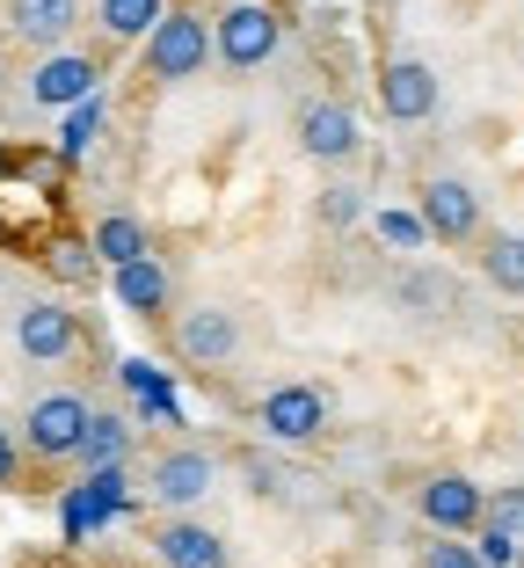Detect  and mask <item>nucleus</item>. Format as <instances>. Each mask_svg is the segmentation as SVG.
Returning <instances> with one entry per match:
<instances>
[{
    "instance_id": "nucleus-23",
    "label": "nucleus",
    "mask_w": 524,
    "mask_h": 568,
    "mask_svg": "<svg viewBox=\"0 0 524 568\" xmlns=\"http://www.w3.org/2000/svg\"><path fill=\"white\" fill-rule=\"evenodd\" d=\"M489 525H495V532H510V539L524 547V481L489 488Z\"/></svg>"
},
{
    "instance_id": "nucleus-18",
    "label": "nucleus",
    "mask_w": 524,
    "mask_h": 568,
    "mask_svg": "<svg viewBox=\"0 0 524 568\" xmlns=\"http://www.w3.org/2000/svg\"><path fill=\"white\" fill-rule=\"evenodd\" d=\"M44 270L66 284V292L102 284V255H95V241H88V234H51V241H44Z\"/></svg>"
},
{
    "instance_id": "nucleus-16",
    "label": "nucleus",
    "mask_w": 524,
    "mask_h": 568,
    "mask_svg": "<svg viewBox=\"0 0 524 568\" xmlns=\"http://www.w3.org/2000/svg\"><path fill=\"white\" fill-rule=\"evenodd\" d=\"M168 8L175 0H88V30L102 37V51H132V44H146V37L161 30Z\"/></svg>"
},
{
    "instance_id": "nucleus-12",
    "label": "nucleus",
    "mask_w": 524,
    "mask_h": 568,
    "mask_svg": "<svg viewBox=\"0 0 524 568\" xmlns=\"http://www.w3.org/2000/svg\"><path fill=\"white\" fill-rule=\"evenodd\" d=\"M81 314H73L66 300H30L16 306V351L30 357V365H66V357H81Z\"/></svg>"
},
{
    "instance_id": "nucleus-21",
    "label": "nucleus",
    "mask_w": 524,
    "mask_h": 568,
    "mask_svg": "<svg viewBox=\"0 0 524 568\" xmlns=\"http://www.w3.org/2000/svg\"><path fill=\"white\" fill-rule=\"evenodd\" d=\"M314 219H321V226H357V219H364V190L350 183V175H328L321 183V197H314Z\"/></svg>"
},
{
    "instance_id": "nucleus-24",
    "label": "nucleus",
    "mask_w": 524,
    "mask_h": 568,
    "mask_svg": "<svg viewBox=\"0 0 524 568\" xmlns=\"http://www.w3.org/2000/svg\"><path fill=\"white\" fill-rule=\"evenodd\" d=\"M102 124H110V110H102V102H81V110L66 118V139H59V153H66V161H81V153L95 146Z\"/></svg>"
},
{
    "instance_id": "nucleus-4",
    "label": "nucleus",
    "mask_w": 524,
    "mask_h": 568,
    "mask_svg": "<svg viewBox=\"0 0 524 568\" xmlns=\"http://www.w3.org/2000/svg\"><path fill=\"white\" fill-rule=\"evenodd\" d=\"M138 59H146V81H161V88L197 81V73L212 67V16H197V8H168L161 30L138 44Z\"/></svg>"
},
{
    "instance_id": "nucleus-3",
    "label": "nucleus",
    "mask_w": 524,
    "mask_h": 568,
    "mask_svg": "<svg viewBox=\"0 0 524 568\" xmlns=\"http://www.w3.org/2000/svg\"><path fill=\"white\" fill-rule=\"evenodd\" d=\"M277 44H285V16H277L270 0H226L219 22H212V59H219L226 73L270 67Z\"/></svg>"
},
{
    "instance_id": "nucleus-9",
    "label": "nucleus",
    "mask_w": 524,
    "mask_h": 568,
    "mask_svg": "<svg viewBox=\"0 0 524 568\" xmlns=\"http://www.w3.org/2000/svg\"><path fill=\"white\" fill-rule=\"evenodd\" d=\"M219 488V459L204 445H161L146 467V496L168 510V518H183V510H197L204 496Z\"/></svg>"
},
{
    "instance_id": "nucleus-2",
    "label": "nucleus",
    "mask_w": 524,
    "mask_h": 568,
    "mask_svg": "<svg viewBox=\"0 0 524 568\" xmlns=\"http://www.w3.org/2000/svg\"><path fill=\"white\" fill-rule=\"evenodd\" d=\"M88 423H95V402L88 394H73V386H51V394H37L30 408H22V452H30L37 467H73L88 445Z\"/></svg>"
},
{
    "instance_id": "nucleus-6",
    "label": "nucleus",
    "mask_w": 524,
    "mask_h": 568,
    "mask_svg": "<svg viewBox=\"0 0 524 568\" xmlns=\"http://www.w3.org/2000/svg\"><path fill=\"white\" fill-rule=\"evenodd\" d=\"M102 51L88 44H66V51H44V59H30V73H22V95H30V110H81V102H95L102 88Z\"/></svg>"
},
{
    "instance_id": "nucleus-11",
    "label": "nucleus",
    "mask_w": 524,
    "mask_h": 568,
    "mask_svg": "<svg viewBox=\"0 0 524 568\" xmlns=\"http://www.w3.org/2000/svg\"><path fill=\"white\" fill-rule=\"evenodd\" d=\"M88 22V0H0V44L22 51H66Z\"/></svg>"
},
{
    "instance_id": "nucleus-27",
    "label": "nucleus",
    "mask_w": 524,
    "mask_h": 568,
    "mask_svg": "<svg viewBox=\"0 0 524 568\" xmlns=\"http://www.w3.org/2000/svg\"><path fill=\"white\" fill-rule=\"evenodd\" d=\"M30 474V452H22V430L16 423H0V488H22Z\"/></svg>"
},
{
    "instance_id": "nucleus-15",
    "label": "nucleus",
    "mask_w": 524,
    "mask_h": 568,
    "mask_svg": "<svg viewBox=\"0 0 524 568\" xmlns=\"http://www.w3.org/2000/svg\"><path fill=\"white\" fill-rule=\"evenodd\" d=\"M153 554H161V568H234L226 532L197 518H161L153 525Z\"/></svg>"
},
{
    "instance_id": "nucleus-20",
    "label": "nucleus",
    "mask_w": 524,
    "mask_h": 568,
    "mask_svg": "<svg viewBox=\"0 0 524 568\" xmlns=\"http://www.w3.org/2000/svg\"><path fill=\"white\" fill-rule=\"evenodd\" d=\"M481 277L510 300H524V234H489L481 241Z\"/></svg>"
},
{
    "instance_id": "nucleus-1",
    "label": "nucleus",
    "mask_w": 524,
    "mask_h": 568,
    "mask_svg": "<svg viewBox=\"0 0 524 568\" xmlns=\"http://www.w3.org/2000/svg\"><path fill=\"white\" fill-rule=\"evenodd\" d=\"M168 351H175V365H183V372L219 379V372L234 365L240 351H248V328H240L234 306L197 300V306H175V321H168Z\"/></svg>"
},
{
    "instance_id": "nucleus-25",
    "label": "nucleus",
    "mask_w": 524,
    "mask_h": 568,
    "mask_svg": "<svg viewBox=\"0 0 524 568\" xmlns=\"http://www.w3.org/2000/svg\"><path fill=\"white\" fill-rule=\"evenodd\" d=\"M379 241H387V248H423L430 226L415 212H379Z\"/></svg>"
},
{
    "instance_id": "nucleus-17",
    "label": "nucleus",
    "mask_w": 524,
    "mask_h": 568,
    "mask_svg": "<svg viewBox=\"0 0 524 568\" xmlns=\"http://www.w3.org/2000/svg\"><path fill=\"white\" fill-rule=\"evenodd\" d=\"M88 241H95V255H102L110 270H124V263H138V255H153L146 219H138V212H124V204H117V212H102L95 226H88Z\"/></svg>"
},
{
    "instance_id": "nucleus-5",
    "label": "nucleus",
    "mask_w": 524,
    "mask_h": 568,
    "mask_svg": "<svg viewBox=\"0 0 524 568\" xmlns=\"http://www.w3.org/2000/svg\"><path fill=\"white\" fill-rule=\"evenodd\" d=\"M291 146L314 168H328V175H350L357 153H364V124H357L350 102L314 95V102H299V118H291Z\"/></svg>"
},
{
    "instance_id": "nucleus-8",
    "label": "nucleus",
    "mask_w": 524,
    "mask_h": 568,
    "mask_svg": "<svg viewBox=\"0 0 524 568\" xmlns=\"http://www.w3.org/2000/svg\"><path fill=\"white\" fill-rule=\"evenodd\" d=\"M415 219H423L430 241H444V248H481V241H489L481 197H474V183H459V175H423V183H415Z\"/></svg>"
},
{
    "instance_id": "nucleus-22",
    "label": "nucleus",
    "mask_w": 524,
    "mask_h": 568,
    "mask_svg": "<svg viewBox=\"0 0 524 568\" xmlns=\"http://www.w3.org/2000/svg\"><path fill=\"white\" fill-rule=\"evenodd\" d=\"M415 568H481V554H474V539H444V532H430L423 547H415Z\"/></svg>"
},
{
    "instance_id": "nucleus-19",
    "label": "nucleus",
    "mask_w": 524,
    "mask_h": 568,
    "mask_svg": "<svg viewBox=\"0 0 524 568\" xmlns=\"http://www.w3.org/2000/svg\"><path fill=\"white\" fill-rule=\"evenodd\" d=\"M124 452H132V423H124V416H95V423H88V445H81V459H73V467L110 474V467H124Z\"/></svg>"
},
{
    "instance_id": "nucleus-26",
    "label": "nucleus",
    "mask_w": 524,
    "mask_h": 568,
    "mask_svg": "<svg viewBox=\"0 0 524 568\" xmlns=\"http://www.w3.org/2000/svg\"><path fill=\"white\" fill-rule=\"evenodd\" d=\"M474 554H481V568H517L524 561V547L510 532H495V525H481V532H474Z\"/></svg>"
},
{
    "instance_id": "nucleus-13",
    "label": "nucleus",
    "mask_w": 524,
    "mask_h": 568,
    "mask_svg": "<svg viewBox=\"0 0 524 568\" xmlns=\"http://www.w3.org/2000/svg\"><path fill=\"white\" fill-rule=\"evenodd\" d=\"M110 292H117V306L124 314H138V321H175V306H183V284H175V263L161 248L153 255H138V263H124V270H110Z\"/></svg>"
},
{
    "instance_id": "nucleus-10",
    "label": "nucleus",
    "mask_w": 524,
    "mask_h": 568,
    "mask_svg": "<svg viewBox=\"0 0 524 568\" xmlns=\"http://www.w3.org/2000/svg\"><path fill=\"white\" fill-rule=\"evenodd\" d=\"M255 430L270 445H321L328 437V394L314 379H285L255 402Z\"/></svg>"
},
{
    "instance_id": "nucleus-28",
    "label": "nucleus",
    "mask_w": 524,
    "mask_h": 568,
    "mask_svg": "<svg viewBox=\"0 0 524 568\" xmlns=\"http://www.w3.org/2000/svg\"><path fill=\"white\" fill-rule=\"evenodd\" d=\"M0 81H8V44H0Z\"/></svg>"
},
{
    "instance_id": "nucleus-14",
    "label": "nucleus",
    "mask_w": 524,
    "mask_h": 568,
    "mask_svg": "<svg viewBox=\"0 0 524 568\" xmlns=\"http://www.w3.org/2000/svg\"><path fill=\"white\" fill-rule=\"evenodd\" d=\"M438 67L430 59H415V51H393L387 67H379V110H387L393 124H430L438 118Z\"/></svg>"
},
{
    "instance_id": "nucleus-7",
    "label": "nucleus",
    "mask_w": 524,
    "mask_h": 568,
    "mask_svg": "<svg viewBox=\"0 0 524 568\" xmlns=\"http://www.w3.org/2000/svg\"><path fill=\"white\" fill-rule=\"evenodd\" d=\"M415 518L444 539H474L481 525H489V488H481L474 474H459V467H438V474L415 481Z\"/></svg>"
}]
</instances>
